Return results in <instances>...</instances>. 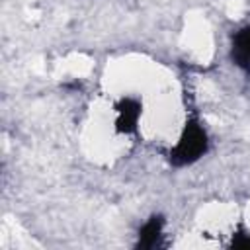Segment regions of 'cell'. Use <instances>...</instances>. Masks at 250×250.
<instances>
[{
	"label": "cell",
	"mask_w": 250,
	"mask_h": 250,
	"mask_svg": "<svg viewBox=\"0 0 250 250\" xmlns=\"http://www.w3.org/2000/svg\"><path fill=\"white\" fill-rule=\"evenodd\" d=\"M232 246H236V248L250 246V234H248V232H236V234L232 236Z\"/></svg>",
	"instance_id": "5b68a950"
},
{
	"label": "cell",
	"mask_w": 250,
	"mask_h": 250,
	"mask_svg": "<svg viewBox=\"0 0 250 250\" xmlns=\"http://www.w3.org/2000/svg\"><path fill=\"white\" fill-rule=\"evenodd\" d=\"M230 61L234 66L250 74V23L232 33L230 39Z\"/></svg>",
	"instance_id": "7a4b0ae2"
},
{
	"label": "cell",
	"mask_w": 250,
	"mask_h": 250,
	"mask_svg": "<svg viewBox=\"0 0 250 250\" xmlns=\"http://www.w3.org/2000/svg\"><path fill=\"white\" fill-rule=\"evenodd\" d=\"M117 119H115V131L117 133H135L137 131V121L141 115V102L135 98H123L117 105Z\"/></svg>",
	"instance_id": "3957f363"
},
{
	"label": "cell",
	"mask_w": 250,
	"mask_h": 250,
	"mask_svg": "<svg viewBox=\"0 0 250 250\" xmlns=\"http://www.w3.org/2000/svg\"><path fill=\"white\" fill-rule=\"evenodd\" d=\"M209 150V135L197 117H188L178 143L170 148L168 160L172 166L182 168L197 162Z\"/></svg>",
	"instance_id": "6da1fadb"
},
{
	"label": "cell",
	"mask_w": 250,
	"mask_h": 250,
	"mask_svg": "<svg viewBox=\"0 0 250 250\" xmlns=\"http://www.w3.org/2000/svg\"><path fill=\"white\" fill-rule=\"evenodd\" d=\"M164 238V217L162 215H152L139 230L137 238V248L139 250H154L162 246Z\"/></svg>",
	"instance_id": "277c9868"
}]
</instances>
